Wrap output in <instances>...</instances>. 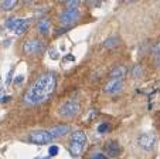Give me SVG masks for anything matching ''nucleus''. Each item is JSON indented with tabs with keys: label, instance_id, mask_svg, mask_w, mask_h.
Masks as SVG:
<instances>
[{
	"label": "nucleus",
	"instance_id": "5701e85b",
	"mask_svg": "<svg viewBox=\"0 0 160 159\" xmlns=\"http://www.w3.org/2000/svg\"><path fill=\"white\" fill-rule=\"evenodd\" d=\"M67 31H68V29L67 27H61V29H58V30L55 31V36H61V34L67 33Z\"/></svg>",
	"mask_w": 160,
	"mask_h": 159
},
{
	"label": "nucleus",
	"instance_id": "4be33fe9",
	"mask_svg": "<svg viewBox=\"0 0 160 159\" xmlns=\"http://www.w3.org/2000/svg\"><path fill=\"white\" fill-rule=\"evenodd\" d=\"M152 53H153L154 56H159L160 54V43H157V44L152 48Z\"/></svg>",
	"mask_w": 160,
	"mask_h": 159
},
{
	"label": "nucleus",
	"instance_id": "b1692460",
	"mask_svg": "<svg viewBox=\"0 0 160 159\" xmlns=\"http://www.w3.org/2000/svg\"><path fill=\"white\" fill-rule=\"evenodd\" d=\"M13 72H14V70H10V71H9V74H7V81H6V84L7 85H9L10 84V82H12V78H13Z\"/></svg>",
	"mask_w": 160,
	"mask_h": 159
},
{
	"label": "nucleus",
	"instance_id": "0eeeda50",
	"mask_svg": "<svg viewBox=\"0 0 160 159\" xmlns=\"http://www.w3.org/2000/svg\"><path fill=\"white\" fill-rule=\"evenodd\" d=\"M103 153H105L109 159L118 158V156L122 153L121 145H119L116 141H108L105 145H103Z\"/></svg>",
	"mask_w": 160,
	"mask_h": 159
},
{
	"label": "nucleus",
	"instance_id": "c85d7f7f",
	"mask_svg": "<svg viewBox=\"0 0 160 159\" xmlns=\"http://www.w3.org/2000/svg\"><path fill=\"white\" fill-rule=\"evenodd\" d=\"M65 58H67V60H70V61H74V56H71V54H70V56H67Z\"/></svg>",
	"mask_w": 160,
	"mask_h": 159
},
{
	"label": "nucleus",
	"instance_id": "412c9836",
	"mask_svg": "<svg viewBox=\"0 0 160 159\" xmlns=\"http://www.w3.org/2000/svg\"><path fill=\"white\" fill-rule=\"evenodd\" d=\"M109 129V124L108 122H102L99 126H98V131L101 132V134H103V132H106Z\"/></svg>",
	"mask_w": 160,
	"mask_h": 159
},
{
	"label": "nucleus",
	"instance_id": "aec40b11",
	"mask_svg": "<svg viewBox=\"0 0 160 159\" xmlns=\"http://www.w3.org/2000/svg\"><path fill=\"white\" fill-rule=\"evenodd\" d=\"M48 153H50V156H55V155H58V153H60V148H58L57 145H52V146H50Z\"/></svg>",
	"mask_w": 160,
	"mask_h": 159
},
{
	"label": "nucleus",
	"instance_id": "a211bd4d",
	"mask_svg": "<svg viewBox=\"0 0 160 159\" xmlns=\"http://www.w3.org/2000/svg\"><path fill=\"white\" fill-rule=\"evenodd\" d=\"M79 2L78 0H71V2H65V7L67 9H78Z\"/></svg>",
	"mask_w": 160,
	"mask_h": 159
},
{
	"label": "nucleus",
	"instance_id": "f8f14e48",
	"mask_svg": "<svg viewBox=\"0 0 160 159\" xmlns=\"http://www.w3.org/2000/svg\"><path fill=\"white\" fill-rule=\"evenodd\" d=\"M126 72H128L126 66H118L109 72V78H125Z\"/></svg>",
	"mask_w": 160,
	"mask_h": 159
},
{
	"label": "nucleus",
	"instance_id": "2eb2a0df",
	"mask_svg": "<svg viewBox=\"0 0 160 159\" xmlns=\"http://www.w3.org/2000/svg\"><path fill=\"white\" fill-rule=\"evenodd\" d=\"M68 149H70V152L72 156H79L82 153V151H84V145L78 144V142H70Z\"/></svg>",
	"mask_w": 160,
	"mask_h": 159
},
{
	"label": "nucleus",
	"instance_id": "4468645a",
	"mask_svg": "<svg viewBox=\"0 0 160 159\" xmlns=\"http://www.w3.org/2000/svg\"><path fill=\"white\" fill-rule=\"evenodd\" d=\"M121 44V39L118 36H111L102 43V45L105 48H113V47H118Z\"/></svg>",
	"mask_w": 160,
	"mask_h": 159
},
{
	"label": "nucleus",
	"instance_id": "a878e982",
	"mask_svg": "<svg viewBox=\"0 0 160 159\" xmlns=\"http://www.w3.org/2000/svg\"><path fill=\"white\" fill-rule=\"evenodd\" d=\"M50 56H51V57H52V58H54V60H55V58H58V51H55V50H51V51H50Z\"/></svg>",
	"mask_w": 160,
	"mask_h": 159
},
{
	"label": "nucleus",
	"instance_id": "cd10ccee",
	"mask_svg": "<svg viewBox=\"0 0 160 159\" xmlns=\"http://www.w3.org/2000/svg\"><path fill=\"white\" fill-rule=\"evenodd\" d=\"M10 97H4V98H2V102H7V101H10Z\"/></svg>",
	"mask_w": 160,
	"mask_h": 159
},
{
	"label": "nucleus",
	"instance_id": "1a4fd4ad",
	"mask_svg": "<svg viewBox=\"0 0 160 159\" xmlns=\"http://www.w3.org/2000/svg\"><path fill=\"white\" fill-rule=\"evenodd\" d=\"M123 88V78H109V81L105 85L106 94H118Z\"/></svg>",
	"mask_w": 160,
	"mask_h": 159
},
{
	"label": "nucleus",
	"instance_id": "6e6552de",
	"mask_svg": "<svg viewBox=\"0 0 160 159\" xmlns=\"http://www.w3.org/2000/svg\"><path fill=\"white\" fill-rule=\"evenodd\" d=\"M42 47H44L42 43L37 39H28V40H26L24 44H23V50H24V53H27V54H37L40 51H42Z\"/></svg>",
	"mask_w": 160,
	"mask_h": 159
},
{
	"label": "nucleus",
	"instance_id": "f3484780",
	"mask_svg": "<svg viewBox=\"0 0 160 159\" xmlns=\"http://www.w3.org/2000/svg\"><path fill=\"white\" fill-rule=\"evenodd\" d=\"M142 74H143V67L140 66V64H136L132 70V77L133 78H139Z\"/></svg>",
	"mask_w": 160,
	"mask_h": 159
},
{
	"label": "nucleus",
	"instance_id": "20e7f679",
	"mask_svg": "<svg viewBox=\"0 0 160 159\" xmlns=\"http://www.w3.org/2000/svg\"><path fill=\"white\" fill-rule=\"evenodd\" d=\"M28 19H16V17H10L6 20V27L9 30H13L16 34H23L27 29V24H28Z\"/></svg>",
	"mask_w": 160,
	"mask_h": 159
},
{
	"label": "nucleus",
	"instance_id": "ddd939ff",
	"mask_svg": "<svg viewBox=\"0 0 160 159\" xmlns=\"http://www.w3.org/2000/svg\"><path fill=\"white\" fill-rule=\"evenodd\" d=\"M85 141H87V135H85V132L81 131V129H78V131H75V132L71 134L70 142H78V144L85 145Z\"/></svg>",
	"mask_w": 160,
	"mask_h": 159
},
{
	"label": "nucleus",
	"instance_id": "c756f323",
	"mask_svg": "<svg viewBox=\"0 0 160 159\" xmlns=\"http://www.w3.org/2000/svg\"><path fill=\"white\" fill-rule=\"evenodd\" d=\"M156 64H159V66H160V54L156 56Z\"/></svg>",
	"mask_w": 160,
	"mask_h": 159
},
{
	"label": "nucleus",
	"instance_id": "9d476101",
	"mask_svg": "<svg viewBox=\"0 0 160 159\" xmlns=\"http://www.w3.org/2000/svg\"><path fill=\"white\" fill-rule=\"evenodd\" d=\"M70 131V126L65 125V124H61V125H54L51 129H50V134H51L52 139L55 138H61V136L67 135Z\"/></svg>",
	"mask_w": 160,
	"mask_h": 159
},
{
	"label": "nucleus",
	"instance_id": "423d86ee",
	"mask_svg": "<svg viewBox=\"0 0 160 159\" xmlns=\"http://www.w3.org/2000/svg\"><path fill=\"white\" fill-rule=\"evenodd\" d=\"M30 139L34 142V144L45 145V144H50V142L52 141V136H51V134H50V131L37 129V131H33L30 134Z\"/></svg>",
	"mask_w": 160,
	"mask_h": 159
},
{
	"label": "nucleus",
	"instance_id": "bb28decb",
	"mask_svg": "<svg viewBox=\"0 0 160 159\" xmlns=\"http://www.w3.org/2000/svg\"><path fill=\"white\" fill-rule=\"evenodd\" d=\"M95 114H97V111H95V109H92V111H89V114H88V118H89V119H92V118H95Z\"/></svg>",
	"mask_w": 160,
	"mask_h": 159
},
{
	"label": "nucleus",
	"instance_id": "f03ea898",
	"mask_svg": "<svg viewBox=\"0 0 160 159\" xmlns=\"http://www.w3.org/2000/svg\"><path fill=\"white\" fill-rule=\"evenodd\" d=\"M79 109H81V107H79L78 101H75V99H68V101L64 102L60 107L58 115H60L61 118H64V119H72V118H75L77 115H78Z\"/></svg>",
	"mask_w": 160,
	"mask_h": 159
},
{
	"label": "nucleus",
	"instance_id": "dca6fc26",
	"mask_svg": "<svg viewBox=\"0 0 160 159\" xmlns=\"http://www.w3.org/2000/svg\"><path fill=\"white\" fill-rule=\"evenodd\" d=\"M16 4H17L16 0H4V2L0 3V7H2L3 10H12V9L16 7Z\"/></svg>",
	"mask_w": 160,
	"mask_h": 159
},
{
	"label": "nucleus",
	"instance_id": "393cba45",
	"mask_svg": "<svg viewBox=\"0 0 160 159\" xmlns=\"http://www.w3.org/2000/svg\"><path fill=\"white\" fill-rule=\"evenodd\" d=\"M23 80H24V77H23V75H17V77L14 78V82H16V84H21V82H23Z\"/></svg>",
	"mask_w": 160,
	"mask_h": 159
},
{
	"label": "nucleus",
	"instance_id": "39448f33",
	"mask_svg": "<svg viewBox=\"0 0 160 159\" xmlns=\"http://www.w3.org/2000/svg\"><path fill=\"white\" fill-rule=\"evenodd\" d=\"M138 145L143 151H152L156 145V134L153 132H145L138 138Z\"/></svg>",
	"mask_w": 160,
	"mask_h": 159
},
{
	"label": "nucleus",
	"instance_id": "f257e3e1",
	"mask_svg": "<svg viewBox=\"0 0 160 159\" xmlns=\"http://www.w3.org/2000/svg\"><path fill=\"white\" fill-rule=\"evenodd\" d=\"M57 85V75L52 71H47L41 74L31 84L24 95V101L30 105H40L45 102L54 93Z\"/></svg>",
	"mask_w": 160,
	"mask_h": 159
},
{
	"label": "nucleus",
	"instance_id": "9b49d317",
	"mask_svg": "<svg viewBox=\"0 0 160 159\" xmlns=\"http://www.w3.org/2000/svg\"><path fill=\"white\" fill-rule=\"evenodd\" d=\"M50 29H51V21H50L48 19L44 17L37 23V30H38V33L42 34V36H48Z\"/></svg>",
	"mask_w": 160,
	"mask_h": 159
},
{
	"label": "nucleus",
	"instance_id": "6ab92c4d",
	"mask_svg": "<svg viewBox=\"0 0 160 159\" xmlns=\"http://www.w3.org/2000/svg\"><path fill=\"white\" fill-rule=\"evenodd\" d=\"M89 159H109V158L102 152H95V153H92V155L89 156Z\"/></svg>",
	"mask_w": 160,
	"mask_h": 159
},
{
	"label": "nucleus",
	"instance_id": "7ed1b4c3",
	"mask_svg": "<svg viewBox=\"0 0 160 159\" xmlns=\"http://www.w3.org/2000/svg\"><path fill=\"white\" fill-rule=\"evenodd\" d=\"M81 17V12L79 9H65L62 13L60 14V24L61 27H67L71 26V24L77 23Z\"/></svg>",
	"mask_w": 160,
	"mask_h": 159
}]
</instances>
